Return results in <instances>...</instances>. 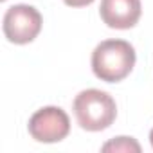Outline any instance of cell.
Listing matches in <instances>:
<instances>
[{"instance_id":"5","label":"cell","mask_w":153,"mask_h":153,"mask_svg":"<svg viewBox=\"0 0 153 153\" xmlns=\"http://www.w3.org/2000/svg\"><path fill=\"white\" fill-rule=\"evenodd\" d=\"M101 20L110 29H131L142 15L140 0H101Z\"/></svg>"},{"instance_id":"7","label":"cell","mask_w":153,"mask_h":153,"mask_svg":"<svg viewBox=\"0 0 153 153\" xmlns=\"http://www.w3.org/2000/svg\"><path fill=\"white\" fill-rule=\"evenodd\" d=\"M63 2L70 7H85V6H90L94 0H63Z\"/></svg>"},{"instance_id":"8","label":"cell","mask_w":153,"mask_h":153,"mask_svg":"<svg viewBox=\"0 0 153 153\" xmlns=\"http://www.w3.org/2000/svg\"><path fill=\"white\" fill-rule=\"evenodd\" d=\"M149 142H151V146H153V128H151V131H149Z\"/></svg>"},{"instance_id":"1","label":"cell","mask_w":153,"mask_h":153,"mask_svg":"<svg viewBox=\"0 0 153 153\" xmlns=\"http://www.w3.org/2000/svg\"><path fill=\"white\" fill-rule=\"evenodd\" d=\"M135 49L126 40H105L92 52V72L105 83H119L135 67Z\"/></svg>"},{"instance_id":"2","label":"cell","mask_w":153,"mask_h":153,"mask_svg":"<svg viewBox=\"0 0 153 153\" xmlns=\"http://www.w3.org/2000/svg\"><path fill=\"white\" fill-rule=\"evenodd\" d=\"M72 110L78 124L87 131H103L110 128L117 117V105L114 97L97 88H88L76 96Z\"/></svg>"},{"instance_id":"6","label":"cell","mask_w":153,"mask_h":153,"mask_svg":"<svg viewBox=\"0 0 153 153\" xmlns=\"http://www.w3.org/2000/svg\"><path fill=\"white\" fill-rule=\"evenodd\" d=\"M101 149L103 151H135V153H139L140 151V146L131 137H115L114 140L103 144Z\"/></svg>"},{"instance_id":"3","label":"cell","mask_w":153,"mask_h":153,"mask_svg":"<svg viewBox=\"0 0 153 153\" xmlns=\"http://www.w3.org/2000/svg\"><path fill=\"white\" fill-rule=\"evenodd\" d=\"M43 18L40 11L27 4L11 6L4 15V36L15 45L31 43L42 31Z\"/></svg>"},{"instance_id":"4","label":"cell","mask_w":153,"mask_h":153,"mask_svg":"<svg viewBox=\"0 0 153 153\" xmlns=\"http://www.w3.org/2000/svg\"><path fill=\"white\" fill-rule=\"evenodd\" d=\"M27 128L38 142H59L70 133V119L59 106H43L31 115Z\"/></svg>"}]
</instances>
